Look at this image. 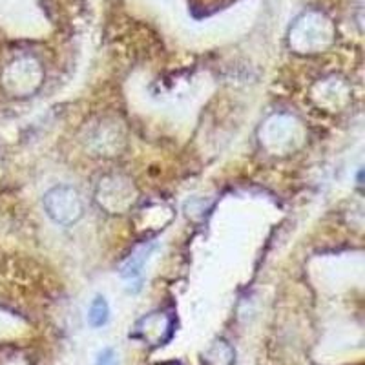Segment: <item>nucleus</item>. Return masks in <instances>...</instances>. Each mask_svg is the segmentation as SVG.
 Returning a JSON list of instances; mask_svg holds the SVG:
<instances>
[{
	"label": "nucleus",
	"mask_w": 365,
	"mask_h": 365,
	"mask_svg": "<svg viewBox=\"0 0 365 365\" xmlns=\"http://www.w3.org/2000/svg\"><path fill=\"white\" fill-rule=\"evenodd\" d=\"M259 145L270 155H291L307 141V130L292 113H274L257 132Z\"/></svg>",
	"instance_id": "f257e3e1"
},
{
	"label": "nucleus",
	"mask_w": 365,
	"mask_h": 365,
	"mask_svg": "<svg viewBox=\"0 0 365 365\" xmlns=\"http://www.w3.org/2000/svg\"><path fill=\"white\" fill-rule=\"evenodd\" d=\"M139 192L135 182L126 174H106L96 187V203L101 210L112 216H120L133 208Z\"/></svg>",
	"instance_id": "f03ea898"
},
{
	"label": "nucleus",
	"mask_w": 365,
	"mask_h": 365,
	"mask_svg": "<svg viewBox=\"0 0 365 365\" xmlns=\"http://www.w3.org/2000/svg\"><path fill=\"white\" fill-rule=\"evenodd\" d=\"M332 42V28L327 19L319 13H309L299 19L291 31V46L298 53H319L327 50Z\"/></svg>",
	"instance_id": "7ed1b4c3"
},
{
	"label": "nucleus",
	"mask_w": 365,
	"mask_h": 365,
	"mask_svg": "<svg viewBox=\"0 0 365 365\" xmlns=\"http://www.w3.org/2000/svg\"><path fill=\"white\" fill-rule=\"evenodd\" d=\"M44 83V70L34 57L15 58L2 73V86L11 97H28Z\"/></svg>",
	"instance_id": "20e7f679"
},
{
	"label": "nucleus",
	"mask_w": 365,
	"mask_h": 365,
	"mask_svg": "<svg viewBox=\"0 0 365 365\" xmlns=\"http://www.w3.org/2000/svg\"><path fill=\"white\" fill-rule=\"evenodd\" d=\"M42 205L48 217L61 227H71L84 214L83 197L73 187H68V185L50 188L44 194Z\"/></svg>",
	"instance_id": "39448f33"
},
{
	"label": "nucleus",
	"mask_w": 365,
	"mask_h": 365,
	"mask_svg": "<svg viewBox=\"0 0 365 365\" xmlns=\"http://www.w3.org/2000/svg\"><path fill=\"white\" fill-rule=\"evenodd\" d=\"M175 319L170 312L155 311L150 314L143 316L135 325H133L130 338L143 341L150 347H161L168 344L174 336Z\"/></svg>",
	"instance_id": "423d86ee"
},
{
	"label": "nucleus",
	"mask_w": 365,
	"mask_h": 365,
	"mask_svg": "<svg viewBox=\"0 0 365 365\" xmlns=\"http://www.w3.org/2000/svg\"><path fill=\"white\" fill-rule=\"evenodd\" d=\"M86 146L97 155H115L125 146V132L119 123L112 119H103L97 125H91L86 133Z\"/></svg>",
	"instance_id": "0eeeda50"
},
{
	"label": "nucleus",
	"mask_w": 365,
	"mask_h": 365,
	"mask_svg": "<svg viewBox=\"0 0 365 365\" xmlns=\"http://www.w3.org/2000/svg\"><path fill=\"white\" fill-rule=\"evenodd\" d=\"M312 99H314L318 106H324V108L331 110V112H338L351 99V88H349L345 81L332 75V77L318 81L314 84V88H312Z\"/></svg>",
	"instance_id": "6e6552de"
},
{
	"label": "nucleus",
	"mask_w": 365,
	"mask_h": 365,
	"mask_svg": "<svg viewBox=\"0 0 365 365\" xmlns=\"http://www.w3.org/2000/svg\"><path fill=\"white\" fill-rule=\"evenodd\" d=\"M155 245L154 243H146V245H141L139 249L133 250L130 254V257L123 263L120 267V276L125 278V282L130 285V291L137 292L141 289L143 283V272H145V265L148 262L150 254L154 252Z\"/></svg>",
	"instance_id": "1a4fd4ad"
},
{
	"label": "nucleus",
	"mask_w": 365,
	"mask_h": 365,
	"mask_svg": "<svg viewBox=\"0 0 365 365\" xmlns=\"http://www.w3.org/2000/svg\"><path fill=\"white\" fill-rule=\"evenodd\" d=\"M236 351L227 340H216L203 353L205 365H234Z\"/></svg>",
	"instance_id": "9d476101"
},
{
	"label": "nucleus",
	"mask_w": 365,
	"mask_h": 365,
	"mask_svg": "<svg viewBox=\"0 0 365 365\" xmlns=\"http://www.w3.org/2000/svg\"><path fill=\"white\" fill-rule=\"evenodd\" d=\"M110 318V305L106 302L104 296H96V299L91 302L90 305V311H88V322H90L91 327H103L106 325Z\"/></svg>",
	"instance_id": "9b49d317"
},
{
	"label": "nucleus",
	"mask_w": 365,
	"mask_h": 365,
	"mask_svg": "<svg viewBox=\"0 0 365 365\" xmlns=\"http://www.w3.org/2000/svg\"><path fill=\"white\" fill-rule=\"evenodd\" d=\"M96 365H117V354L113 349H104L97 358Z\"/></svg>",
	"instance_id": "f8f14e48"
}]
</instances>
